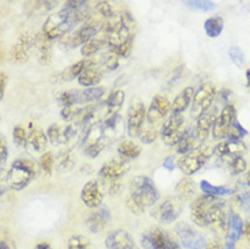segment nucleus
I'll return each mask as SVG.
<instances>
[{"mask_svg": "<svg viewBox=\"0 0 250 249\" xmlns=\"http://www.w3.org/2000/svg\"><path fill=\"white\" fill-rule=\"evenodd\" d=\"M117 153L121 157V159L129 161V159H136V158H139L140 153H142V149H140L139 144L132 142V140H123L119 144V147H117Z\"/></svg>", "mask_w": 250, "mask_h": 249, "instance_id": "obj_30", "label": "nucleus"}, {"mask_svg": "<svg viewBox=\"0 0 250 249\" xmlns=\"http://www.w3.org/2000/svg\"><path fill=\"white\" fill-rule=\"evenodd\" d=\"M197 147H200V143H199V140H197V137H196V134H194L193 128H190V130L187 128V131L184 132V135H182V137L180 139V142L175 146L177 153H178V154H182V156H185L189 151L197 149Z\"/></svg>", "mask_w": 250, "mask_h": 249, "instance_id": "obj_26", "label": "nucleus"}, {"mask_svg": "<svg viewBox=\"0 0 250 249\" xmlns=\"http://www.w3.org/2000/svg\"><path fill=\"white\" fill-rule=\"evenodd\" d=\"M140 244L142 249H181L180 244L167 231L159 227L146 231L140 238Z\"/></svg>", "mask_w": 250, "mask_h": 249, "instance_id": "obj_6", "label": "nucleus"}, {"mask_svg": "<svg viewBox=\"0 0 250 249\" xmlns=\"http://www.w3.org/2000/svg\"><path fill=\"white\" fill-rule=\"evenodd\" d=\"M34 249H53V248H52V247H50V244L48 243H40L34 247Z\"/></svg>", "mask_w": 250, "mask_h": 249, "instance_id": "obj_55", "label": "nucleus"}, {"mask_svg": "<svg viewBox=\"0 0 250 249\" xmlns=\"http://www.w3.org/2000/svg\"><path fill=\"white\" fill-rule=\"evenodd\" d=\"M46 137L50 143L59 144L62 140V128L57 124H52L46 131Z\"/></svg>", "mask_w": 250, "mask_h": 249, "instance_id": "obj_47", "label": "nucleus"}, {"mask_svg": "<svg viewBox=\"0 0 250 249\" xmlns=\"http://www.w3.org/2000/svg\"><path fill=\"white\" fill-rule=\"evenodd\" d=\"M82 109H83V106L82 105H71V106H64L62 109V120H65V121H68V123H72V121H76L79 116H81Z\"/></svg>", "mask_w": 250, "mask_h": 249, "instance_id": "obj_39", "label": "nucleus"}, {"mask_svg": "<svg viewBox=\"0 0 250 249\" xmlns=\"http://www.w3.org/2000/svg\"><path fill=\"white\" fill-rule=\"evenodd\" d=\"M246 81H248V88L250 89V69L246 71Z\"/></svg>", "mask_w": 250, "mask_h": 249, "instance_id": "obj_60", "label": "nucleus"}, {"mask_svg": "<svg viewBox=\"0 0 250 249\" xmlns=\"http://www.w3.org/2000/svg\"><path fill=\"white\" fill-rule=\"evenodd\" d=\"M235 120H237L235 106L231 105V104L225 105L222 112L219 113L216 118H215V123H213L212 127L213 137L215 139H226Z\"/></svg>", "mask_w": 250, "mask_h": 249, "instance_id": "obj_12", "label": "nucleus"}, {"mask_svg": "<svg viewBox=\"0 0 250 249\" xmlns=\"http://www.w3.org/2000/svg\"><path fill=\"white\" fill-rule=\"evenodd\" d=\"M162 165H163V168L167 169V170H170V172H171V170H174L177 162H175L174 157H167V158L163 161Z\"/></svg>", "mask_w": 250, "mask_h": 249, "instance_id": "obj_51", "label": "nucleus"}, {"mask_svg": "<svg viewBox=\"0 0 250 249\" xmlns=\"http://www.w3.org/2000/svg\"><path fill=\"white\" fill-rule=\"evenodd\" d=\"M33 45H34V36L30 33H23L11 48V60L14 63L26 62Z\"/></svg>", "mask_w": 250, "mask_h": 249, "instance_id": "obj_18", "label": "nucleus"}, {"mask_svg": "<svg viewBox=\"0 0 250 249\" xmlns=\"http://www.w3.org/2000/svg\"><path fill=\"white\" fill-rule=\"evenodd\" d=\"M107 189H109L110 195H117L121 189V180H109Z\"/></svg>", "mask_w": 250, "mask_h": 249, "instance_id": "obj_50", "label": "nucleus"}, {"mask_svg": "<svg viewBox=\"0 0 250 249\" xmlns=\"http://www.w3.org/2000/svg\"><path fill=\"white\" fill-rule=\"evenodd\" d=\"M223 27H225V21L222 17H212L204 22V30L207 36L211 38L219 37L223 31Z\"/></svg>", "mask_w": 250, "mask_h": 249, "instance_id": "obj_35", "label": "nucleus"}, {"mask_svg": "<svg viewBox=\"0 0 250 249\" xmlns=\"http://www.w3.org/2000/svg\"><path fill=\"white\" fill-rule=\"evenodd\" d=\"M184 210V204H182V200L178 198H167L163 202H161L159 204L156 205L155 208L151 211L152 217L158 221V222H162V224H171L175 222L178 217L182 214Z\"/></svg>", "mask_w": 250, "mask_h": 249, "instance_id": "obj_7", "label": "nucleus"}, {"mask_svg": "<svg viewBox=\"0 0 250 249\" xmlns=\"http://www.w3.org/2000/svg\"><path fill=\"white\" fill-rule=\"evenodd\" d=\"M211 156H212V150L200 146V147L192 150L188 154L181 157L177 161V166L185 176H192L197 173L206 165L208 159L211 158Z\"/></svg>", "mask_w": 250, "mask_h": 249, "instance_id": "obj_5", "label": "nucleus"}, {"mask_svg": "<svg viewBox=\"0 0 250 249\" xmlns=\"http://www.w3.org/2000/svg\"><path fill=\"white\" fill-rule=\"evenodd\" d=\"M185 131L187 128H185V120L182 117V114H171L169 120H166L165 124L162 125L161 137H162L163 143L171 147V146H177Z\"/></svg>", "mask_w": 250, "mask_h": 249, "instance_id": "obj_8", "label": "nucleus"}, {"mask_svg": "<svg viewBox=\"0 0 250 249\" xmlns=\"http://www.w3.org/2000/svg\"><path fill=\"white\" fill-rule=\"evenodd\" d=\"M159 192L148 176H136L129 184V198L126 207L133 214H143L146 208L156 204Z\"/></svg>", "mask_w": 250, "mask_h": 249, "instance_id": "obj_2", "label": "nucleus"}, {"mask_svg": "<svg viewBox=\"0 0 250 249\" xmlns=\"http://www.w3.org/2000/svg\"><path fill=\"white\" fill-rule=\"evenodd\" d=\"M200 189L204 192V195H209V196H229L235 192V189L229 187H220V185H212L211 182L207 180H203L200 182Z\"/></svg>", "mask_w": 250, "mask_h": 249, "instance_id": "obj_34", "label": "nucleus"}, {"mask_svg": "<svg viewBox=\"0 0 250 249\" xmlns=\"http://www.w3.org/2000/svg\"><path fill=\"white\" fill-rule=\"evenodd\" d=\"M178 241L185 249H206L207 241L204 236L192 229L185 222H178L174 227Z\"/></svg>", "mask_w": 250, "mask_h": 249, "instance_id": "obj_10", "label": "nucleus"}, {"mask_svg": "<svg viewBox=\"0 0 250 249\" xmlns=\"http://www.w3.org/2000/svg\"><path fill=\"white\" fill-rule=\"evenodd\" d=\"M206 249H223V247H222V245H220L219 243H216V241H215V243L208 244V245L206 247Z\"/></svg>", "mask_w": 250, "mask_h": 249, "instance_id": "obj_56", "label": "nucleus"}, {"mask_svg": "<svg viewBox=\"0 0 250 249\" xmlns=\"http://www.w3.org/2000/svg\"><path fill=\"white\" fill-rule=\"evenodd\" d=\"M93 64H95L93 59H82L65 69H62V72L57 75V82H71L74 79H78L82 72Z\"/></svg>", "mask_w": 250, "mask_h": 249, "instance_id": "obj_21", "label": "nucleus"}, {"mask_svg": "<svg viewBox=\"0 0 250 249\" xmlns=\"http://www.w3.org/2000/svg\"><path fill=\"white\" fill-rule=\"evenodd\" d=\"M225 159L227 162V165H229L231 175H241V173H245L246 169H248V163H246L242 156L226 157Z\"/></svg>", "mask_w": 250, "mask_h": 249, "instance_id": "obj_37", "label": "nucleus"}, {"mask_svg": "<svg viewBox=\"0 0 250 249\" xmlns=\"http://www.w3.org/2000/svg\"><path fill=\"white\" fill-rule=\"evenodd\" d=\"M216 95V88L215 85L207 82L204 85H201L200 88L197 89V91H194L193 101H192V116L193 117H199L200 114L206 112L207 109L211 106L213 98Z\"/></svg>", "mask_w": 250, "mask_h": 249, "instance_id": "obj_11", "label": "nucleus"}, {"mask_svg": "<svg viewBox=\"0 0 250 249\" xmlns=\"http://www.w3.org/2000/svg\"><path fill=\"white\" fill-rule=\"evenodd\" d=\"M6 177H7V170L0 165V181L6 180Z\"/></svg>", "mask_w": 250, "mask_h": 249, "instance_id": "obj_57", "label": "nucleus"}, {"mask_svg": "<svg viewBox=\"0 0 250 249\" xmlns=\"http://www.w3.org/2000/svg\"><path fill=\"white\" fill-rule=\"evenodd\" d=\"M185 4L189 8L197 10V11H211L215 8V3L209 0H187Z\"/></svg>", "mask_w": 250, "mask_h": 249, "instance_id": "obj_40", "label": "nucleus"}, {"mask_svg": "<svg viewBox=\"0 0 250 249\" xmlns=\"http://www.w3.org/2000/svg\"><path fill=\"white\" fill-rule=\"evenodd\" d=\"M244 234L246 237V240L250 243V221L244 222Z\"/></svg>", "mask_w": 250, "mask_h": 249, "instance_id": "obj_53", "label": "nucleus"}, {"mask_svg": "<svg viewBox=\"0 0 250 249\" xmlns=\"http://www.w3.org/2000/svg\"><path fill=\"white\" fill-rule=\"evenodd\" d=\"M102 31L106 36L109 48L116 49V48L133 43L135 21L131 14L126 11L114 14L112 18L107 19Z\"/></svg>", "mask_w": 250, "mask_h": 249, "instance_id": "obj_3", "label": "nucleus"}, {"mask_svg": "<svg viewBox=\"0 0 250 249\" xmlns=\"http://www.w3.org/2000/svg\"><path fill=\"white\" fill-rule=\"evenodd\" d=\"M57 4V1H29L25 3V7L26 11L31 15H42L49 13Z\"/></svg>", "mask_w": 250, "mask_h": 249, "instance_id": "obj_33", "label": "nucleus"}, {"mask_svg": "<svg viewBox=\"0 0 250 249\" xmlns=\"http://www.w3.org/2000/svg\"><path fill=\"white\" fill-rule=\"evenodd\" d=\"M129 170V163L124 159H110L101 166L98 176L104 181L121 180V177Z\"/></svg>", "mask_w": 250, "mask_h": 249, "instance_id": "obj_16", "label": "nucleus"}, {"mask_svg": "<svg viewBox=\"0 0 250 249\" xmlns=\"http://www.w3.org/2000/svg\"><path fill=\"white\" fill-rule=\"evenodd\" d=\"M8 158V146H7V140L0 135V165L4 163Z\"/></svg>", "mask_w": 250, "mask_h": 249, "instance_id": "obj_49", "label": "nucleus"}, {"mask_svg": "<svg viewBox=\"0 0 250 249\" xmlns=\"http://www.w3.org/2000/svg\"><path fill=\"white\" fill-rule=\"evenodd\" d=\"M244 236V221L237 212L230 211L227 215V231L226 237L237 243L241 237Z\"/></svg>", "mask_w": 250, "mask_h": 249, "instance_id": "obj_24", "label": "nucleus"}, {"mask_svg": "<svg viewBox=\"0 0 250 249\" xmlns=\"http://www.w3.org/2000/svg\"><path fill=\"white\" fill-rule=\"evenodd\" d=\"M0 249H10L8 244L4 243V241H0Z\"/></svg>", "mask_w": 250, "mask_h": 249, "instance_id": "obj_59", "label": "nucleus"}, {"mask_svg": "<svg viewBox=\"0 0 250 249\" xmlns=\"http://www.w3.org/2000/svg\"><path fill=\"white\" fill-rule=\"evenodd\" d=\"M245 144L241 142H234V140H225L220 142L219 144L215 146V149L212 150L213 156L219 157V158H226V157L232 156H242V153L245 151Z\"/></svg>", "mask_w": 250, "mask_h": 249, "instance_id": "obj_22", "label": "nucleus"}, {"mask_svg": "<svg viewBox=\"0 0 250 249\" xmlns=\"http://www.w3.org/2000/svg\"><path fill=\"white\" fill-rule=\"evenodd\" d=\"M102 66L105 67L106 69H109V71H112V69H116L117 67H119L120 64V57L113 52V50H107L106 53L104 55V57H102Z\"/></svg>", "mask_w": 250, "mask_h": 249, "instance_id": "obj_41", "label": "nucleus"}, {"mask_svg": "<svg viewBox=\"0 0 250 249\" xmlns=\"http://www.w3.org/2000/svg\"><path fill=\"white\" fill-rule=\"evenodd\" d=\"M6 187H3V185H0V198H1V196H3V195H4V193H6Z\"/></svg>", "mask_w": 250, "mask_h": 249, "instance_id": "obj_61", "label": "nucleus"}, {"mask_svg": "<svg viewBox=\"0 0 250 249\" xmlns=\"http://www.w3.org/2000/svg\"><path fill=\"white\" fill-rule=\"evenodd\" d=\"M37 175V165L27 158H18L7 170V187L14 191H22Z\"/></svg>", "mask_w": 250, "mask_h": 249, "instance_id": "obj_4", "label": "nucleus"}, {"mask_svg": "<svg viewBox=\"0 0 250 249\" xmlns=\"http://www.w3.org/2000/svg\"><path fill=\"white\" fill-rule=\"evenodd\" d=\"M110 221V212L106 207H101L98 211L91 212L86 219V226L87 229L94 234H98L102 230H105V227Z\"/></svg>", "mask_w": 250, "mask_h": 249, "instance_id": "obj_20", "label": "nucleus"}, {"mask_svg": "<svg viewBox=\"0 0 250 249\" xmlns=\"http://www.w3.org/2000/svg\"><path fill=\"white\" fill-rule=\"evenodd\" d=\"M193 95H194V89L192 88V86L184 89L181 93L175 97L174 101L171 102V108H170V112H171V114H181V113L185 112L188 108L192 105Z\"/></svg>", "mask_w": 250, "mask_h": 249, "instance_id": "obj_23", "label": "nucleus"}, {"mask_svg": "<svg viewBox=\"0 0 250 249\" xmlns=\"http://www.w3.org/2000/svg\"><path fill=\"white\" fill-rule=\"evenodd\" d=\"M139 137H140V140H142L143 143L151 144L155 140L156 137H158V131L154 130V128H151V127H148V128H143L142 132H140V135H139Z\"/></svg>", "mask_w": 250, "mask_h": 249, "instance_id": "obj_48", "label": "nucleus"}, {"mask_svg": "<svg viewBox=\"0 0 250 249\" xmlns=\"http://www.w3.org/2000/svg\"><path fill=\"white\" fill-rule=\"evenodd\" d=\"M40 168L44 170L46 175H50L55 168V157L52 153H45L44 156L40 158Z\"/></svg>", "mask_w": 250, "mask_h": 249, "instance_id": "obj_44", "label": "nucleus"}, {"mask_svg": "<svg viewBox=\"0 0 250 249\" xmlns=\"http://www.w3.org/2000/svg\"><path fill=\"white\" fill-rule=\"evenodd\" d=\"M124 100H125V94L123 90H113L112 93L109 94L107 100L105 101L107 117L119 114V111L121 109L123 104H124Z\"/></svg>", "mask_w": 250, "mask_h": 249, "instance_id": "obj_29", "label": "nucleus"}, {"mask_svg": "<svg viewBox=\"0 0 250 249\" xmlns=\"http://www.w3.org/2000/svg\"><path fill=\"white\" fill-rule=\"evenodd\" d=\"M101 79H102V71L95 64H93L82 72L81 76L78 78V82L81 86L88 89L97 88V85L100 83Z\"/></svg>", "mask_w": 250, "mask_h": 249, "instance_id": "obj_25", "label": "nucleus"}, {"mask_svg": "<svg viewBox=\"0 0 250 249\" xmlns=\"http://www.w3.org/2000/svg\"><path fill=\"white\" fill-rule=\"evenodd\" d=\"M6 83H7V76L3 74V72H0V101L3 100V97H4Z\"/></svg>", "mask_w": 250, "mask_h": 249, "instance_id": "obj_52", "label": "nucleus"}, {"mask_svg": "<svg viewBox=\"0 0 250 249\" xmlns=\"http://www.w3.org/2000/svg\"><path fill=\"white\" fill-rule=\"evenodd\" d=\"M27 143L30 144L34 151H44L48 143L46 134L38 127H31L30 131L27 132Z\"/></svg>", "mask_w": 250, "mask_h": 249, "instance_id": "obj_27", "label": "nucleus"}, {"mask_svg": "<svg viewBox=\"0 0 250 249\" xmlns=\"http://www.w3.org/2000/svg\"><path fill=\"white\" fill-rule=\"evenodd\" d=\"M170 108H171V104L167 100V97H165L162 94H158V95H155L152 98L150 106H148L147 116H146L147 121L151 125L155 124L158 121H161L162 118H165L169 114Z\"/></svg>", "mask_w": 250, "mask_h": 249, "instance_id": "obj_17", "label": "nucleus"}, {"mask_svg": "<svg viewBox=\"0 0 250 249\" xmlns=\"http://www.w3.org/2000/svg\"><path fill=\"white\" fill-rule=\"evenodd\" d=\"M68 249H91V245L86 237L72 236L68 240Z\"/></svg>", "mask_w": 250, "mask_h": 249, "instance_id": "obj_43", "label": "nucleus"}, {"mask_svg": "<svg viewBox=\"0 0 250 249\" xmlns=\"http://www.w3.org/2000/svg\"><path fill=\"white\" fill-rule=\"evenodd\" d=\"M105 46H109L107 45V38L105 34H102L101 37H95L91 38L88 43H86V44L83 45L81 48V53L82 56L84 57H91L94 56V55H97L98 52H101V50L104 49Z\"/></svg>", "mask_w": 250, "mask_h": 249, "instance_id": "obj_28", "label": "nucleus"}, {"mask_svg": "<svg viewBox=\"0 0 250 249\" xmlns=\"http://www.w3.org/2000/svg\"><path fill=\"white\" fill-rule=\"evenodd\" d=\"M223 249H235V241L226 238L225 245H223Z\"/></svg>", "mask_w": 250, "mask_h": 249, "instance_id": "obj_54", "label": "nucleus"}, {"mask_svg": "<svg viewBox=\"0 0 250 249\" xmlns=\"http://www.w3.org/2000/svg\"><path fill=\"white\" fill-rule=\"evenodd\" d=\"M218 198L209 196V195H203L200 198L193 200L190 204V218L194 224L201 227H206V215L208 210L212 207L215 202H218Z\"/></svg>", "mask_w": 250, "mask_h": 249, "instance_id": "obj_13", "label": "nucleus"}, {"mask_svg": "<svg viewBox=\"0 0 250 249\" xmlns=\"http://www.w3.org/2000/svg\"><path fill=\"white\" fill-rule=\"evenodd\" d=\"M59 104L64 106L79 105V90H65L57 95Z\"/></svg>", "mask_w": 250, "mask_h": 249, "instance_id": "obj_38", "label": "nucleus"}, {"mask_svg": "<svg viewBox=\"0 0 250 249\" xmlns=\"http://www.w3.org/2000/svg\"><path fill=\"white\" fill-rule=\"evenodd\" d=\"M105 247L106 249H138L131 234L123 229H117L109 233L105 240Z\"/></svg>", "mask_w": 250, "mask_h": 249, "instance_id": "obj_19", "label": "nucleus"}, {"mask_svg": "<svg viewBox=\"0 0 250 249\" xmlns=\"http://www.w3.org/2000/svg\"><path fill=\"white\" fill-rule=\"evenodd\" d=\"M90 13L91 10L88 1H81V0L67 1L59 13L52 14L45 21L42 26V34L49 41L57 38L62 40L65 36H68L78 23L84 22Z\"/></svg>", "mask_w": 250, "mask_h": 249, "instance_id": "obj_1", "label": "nucleus"}, {"mask_svg": "<svg viewBox=\"0 0 250 249\" xmlns=\"http://www.w3.org/2000/svg\"><path fill=\"white\" fill-rule=\"evenodd\" d=\"M13 139L14 143L18 147H25L27 144V134H26L25 128L22 127H15L13 131Z\"/></svg>", "mask_w": 250, "mask_h": 249, "instance_id": "obj_46", "label": "nucleus"}, {"mask_svg": "<svg viewBox=\"0 0 250 249\" xmlns=\"http://www.w3.org/2000/svg\"><path fill=\"white\" fill-rule=\"evenodd\" d=\"M229 56L232 60V63L239 67V68H242L245 64V55L244 52L241 50V48H238V46H231L230 49H229Z\"/></svg>", "mask_w": 250, "mask_h": 249, "instance_id": "obj_45", "label": "nucleus"}, {"mask_svg": "<svg viewBox=\"0 0 250 249\" xmlns=\"http://www.w3.org/2000/svg\"><path fill=\"white\" fill-rule=\"evenodd\" d=\"M146 106L140 100H132L126 114V132L131 137H139L146 121Z\"/></svg>", "mask_w": 250, "mask_h": 249, "instance_id": "obj_9", "label": "nucleus"}, {"mask_svg": "<svg viewBox=\"0 0 250 249\" xmlns=\"http://www.w3.org/2000/svg\"><path fill=\"white\" fill-rule=\"evenodd\" d=\"M104 94H105V89L98 88V86L79 90V105H87V104H93L95 101H100Z\"/></svg>", "mask_w": 250, "mask_h": 249, "instance_id": "obj_32", "label": "nucleus"}, {"mask_svg": "<svg viewBox=\"0 0 250 249\" xmlns=\"http://www.w3.org/2000/svg\"><path fill=\"white\" fill-rule=\"evenodd\" d=\"M248 135V131L245 130L242 125L238 123V120L234 121V124L230 128V132H229V135H227V140H234V142H239V139L241 137H244Z\"/></svg>", "mask_w": 250, "mask_h": 249, "instance_id": "obj_42", "label": "nucleus"}, {"mask_svg": "<svg viewBox=\"0 0 250 249\" xmlns=\"http://www.w3.org/2000/svg\"><path fill=\"white\" fill-rule=\"evenodd\" d=\"M216 108L215 106H209L207 109L206 112L200 114L197 117V121H196V127H194V134H196V137L199 140V143H203L206 142L207 137L209 136V132L212 131L213 123H215V118H216Z\"/></svg>", "mask_w": 250, "mask_h": 249, "instance_id": "obj_15", "label": "nucleus"}, {"mask_svg": "<svg viewBox=\"0 0 250 249\" xmlns=\"http://www.w3.org/2000/svg\"><path fill=\"white\" fill-rule=\"evenodd\" d=\"M81 199L88 208H98L104 200V188L100 181L91 180L84 184L81 192Z\"/></svg>", "mask_w": 250, "mask_h": 249, "instance_id": "obj_14", "label": "nucleus"}, {"mask_svg": "<svg viewBox=\"0 0 250 249\" xmlns=\"http://www.w3.org/2000/svg\"><path fill=\"white\" fill-rule=\"evenodd\" d=\"M55 166H57V169L62 172H68L75 166V157L69 150L60 151L57 158H55Z\"/></svg>", "mask_w": 250, "mask_h": 249, "instance_id": "obj_36", "label": "nucleus"}, {"mask_svg": "<svg viewBox=\"0 0 250 249\" xmlns=\"http://www.w3.org/2000/svg\"><path fill=\"white\" fill-rule=\"evenodd\" d=\"M245 182H246V185L250 188V172L246 173V179H245Z\"/></svg>", "mask_w": 250, "mask_h": 249, "instance_id": "obj_58", "label": "nucleus"}, {"mask_svg": "<svg viewBox=\"0 0 250 249\" xmlns=\"http://www.w3.org/2000/svg\"><path fill=\"white\" fill-rule=\"evenodd\" d=\"M194 191H196V185L194 181L190 177H184L177 185H175V192H177V198L184 200H190L193 198Z\"/></svg>", "mask_w": 250, "mask_h": 249, "instance_id": "obj_31", "label": "nucleus"}]
</instances>
